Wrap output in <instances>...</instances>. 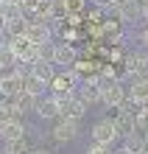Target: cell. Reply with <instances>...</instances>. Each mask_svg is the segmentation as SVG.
Wrapping results in <instances>:
<instances>
[{"mask_svg": "<svg viewBox=\"0 0 148 154\" xmlns=\"http://www.w3.org/2000/svg\"><path fill=\"white\" fill-rule=\"evenodd\" d=\"M89 140L92 143H101V146H106V149H115L117 143H120V132H117V126L112 118H101V121L92 123V129H89Z\"/></svg>", "mask_w": 148, "mask_h": 154, "instance_id": "1", "label": "cell"}, {"mask_svg": "<svg viewBox=\"0 0 148 154\" xmlns=\"http://www.w3.org/2000/svg\"><path fill=\"white\" fill-rule=\"evenodd\" d=\"M126 101H128V93L123 81H101V104L106 109H120Z\"/></svg>", "mask_w": 148, "mask_h": 154, "instance_id": "2", "label": "cell"}, {"mask_svg": "<svg viewBox=\"0 0 148 154\" xmlns=\"http://www.w3.org/2000/svg\"><path fill=\"white\" fill-rule=\"evenodd\" d=\"M56 104H59V118H64V121L81 123V121L87 118V112H89V106L81 104L76 95H73V98H62V101H56Z\"/></svg>", "mask_w": 148, "mask_h": 154, "instance_id": "3", "label": "cell"}, {"mask_svg": "<svg viewBox=\"0 0 148 154\" xmlns=\"http://www.w3.org/2000/svg\"><path fill=\"white\" fill-rule=\"evenodd\" d=\"M50 62L56 67H62V70H67V67H73L78 62V45H67V42H56L53 45V56H50Z\"/></svg>", "mask_w": 148, "mask_h": 154, "instance_id": "4", "label": "cell"}, {"mask_svg": "<svg viewBox=\"0 0 148 154\" xmlns=\"http://www.w3.org/2000/svg\"><path fill=\"white\" fill-rule=\"evenodd\" d=\"M23 76H17V70H3V73H0V95L6 98V101H11L14 95H20L23 93Z\"/></svg>", "mask_w": 148, "mask_h": 154, "instance_id": "5", "label": "cell"}, {"mask_svg": "<svg viewBox=\"0 0 148 154\" xmlns=\"http://www.w3.org/2000/svg\"><path fill=\"white\" fill-rule=\"evenodd\" d=\"M115 17L120 20V25H137V23H143V3H140V0H128V3L115 8Z\"/></svg>", "mask_w": 148, "mask_h": 154, "instance_id": "6", "label": "cell"}, {"mask_svg": "<svg viewBox=\"0 0 148 154\" xmlns=\"http://www.w3.org/2000/svg\"><path fill=\"white\" fill-rule=\"evenodd\" d=\"M78 126L81 123H76V121H64V118H59L56 126H53V132H50V137L56 143H73L78 137Z\"/></svg>", "mask_w": 148, "mask_h": 154, "instance_id": "7", "label": "cell"}, {"mask_svg": "<svg viewBox=\"0 0 148 154\" xmlns=\"http://www.w3.org/2000/svg\"><path fill=\"white\" fill-rule=\"evenodd\" d=\"M106 118H112V121H115L117 132H120V140H123V137H128L131 132H137V126H134V115L128 112V109H123V106H120V109H112Z\"/></svg>", "mask_w": 148, "mask_h": 154, "instance_id": "8", "label": "cell"}, {"mask_svg": "<svg viewBox=\"0 0 148 154\" xmlns=\"http://www.w3.org/2000/svg\"><path fill=\"white\" fill-rule=\"evenodd\" d=\"M126 93H128V101H134L137 106H145L148 104V79H131L126 84Z\"/></svg>", "mask_w": 148, "mask_h": 154, "instance_id": "9", "label": "cell"}, {"mask_svg": "<svg viewBox=\"0 0 148 154\" xmlns=\"http://www.w3.org/2000/svg\"><path fill=\"white\" fill-rule=\"evenodd\" d=\"M34 45H53V31H50V25L48 23H31L28 25V34H25Z\"/></svg>", "mask_w": 148, "mask_h": 154, "instance_id": "10", "label": "cell"}, {"mask_svg": "<svg viewBox=\"0 0 148 154\" xmlns=\"http://www.w3.org/2000/svg\"><path fill=\"white\" fill-rule=\"evenodd\" d=\"M34 115L39 118V121H59V104H56V98H53V95L39 98V104H36Z\"/></svg>", "mask_w": 148, "mask_h": 154, "instance_id": "11", "label": "cell"}, {"mask_svg": "<svg viewBox=\"0 0 148 154\" xmlns=\"http://www.w3.org/2000/svg\"><path fill=\"white\" fill-rule=\"evenodd\" d=\"M25 121L23 118H17V121H11V123H6V126H0V140L3 143H11V140H23L25 137Z\"/></svg>", "mask_w": 148, "mask_h": 154, "instance_id": "12", "label": "cell"}, {"mask_svg": "<svg viewBox=\"0 0 148 154\" xmlns=\"http://www.w3.org/2000/svg\"><path fill=\"white\" fill-rule=\"evenodd\" d=\"M56 65H53V62H45V59H39V62H34L31 65V76L34 79H39L42 84H50L53 79H56Z\"/></svg>", "mask_w": 148, "mask_h": 154, "instance_id": "13", "label": "cell"}, {"mask_svg": "<svg viewBox=\"0 0 148 154\" xmlns=\"http://www.w3.org/2000/svg\"><path fill=\"white\" fill-rule=\"evenodd\" d=\"M8 104H11V106H14V112H17V115L23 118L25 112H34V109H36V104H39V98H34L31 93H25V90H23V93H20V95H14V98H11Z\"/></svg>", "mask_w": 148, "mask_h": 154, "instance_id": "14", "label": "cell"}, {"mask_svg": "<svg viewBox=\"0 0 148 154\" xmlns=\"http://www.w3.org/2000/svg\"><path fill=\"white\" fill-rule=\"evenodd\" d=\"M76 98H78L81 104H87V106L101 104V87L98 84H89V81H81V87L76 90Z\"/></svg>", "mask_w": 148, "mask_h": 154, "instance_id": "15", "label": "cell"}, {"mask_svg": "<svg viewBox=\"0 0 148 154\" xmlns=\"http://www.w3.org/2000/svg\"><path fill=\"white\" fill-rule=\"evenodd\" d=\"M56 3L62 6L64 17H84V14H87V3H89V0H56Z\"/></svg>", "mask_w": 148, "mask_h": 154, "instance_id": "16", "label": "cell"}, {"mask_svg": "<svg viewBox=\"0 0 148 154\" xmlns=\"http://www.w3.org/2000/svg\"><path fill=\"white\" fill-rule=\"evenodd\" d=\"M28 17H20V20H8L6 23V37L8 39H17V37H25L28 34Z\"/></svg>", "mask_w": 148, "mask_h": 154, "instance_id": "17", "label": "cell"}, {"mask_svg": "<svg viewBox=\"0 0 148 154\" xmlns=\"http://www.w3.org/2000/svg\"><path fill=\"white\" fill-rule=\"evenodd\" d=\"M23 87H25V93H31L34 98H45V90H48V84H42L39 79H34V76H28L23 81Z\"/></svg>", "mask_w": 148, "mask_h": 154, "instance_id": "18", "label": "cell"}, {"mask_svg": "<svg viewBox=\"0 0 148 154\" xmlns=\"http://www.w3.org/2000/svg\"><path fill=\"white\" fill-rule=\"evenodd\" d=\"M123 146L128 151H134V154H140L145 149V137H143V132H131L128 137H123Z\"/></svg>", "mask_w": 148, "mask_h": 154, "instance_id": "19", "label": "cell"}, {"mask_svg": "<svg viewBox=\"0 0 148 154\" xmlns=\"http://www.w3.org/2000/svg\"><path fill=\"white\" fill-rule=\"evenodd\" d=\"M14 65H17V56H14L11 45H3V48H0V67L3 70H14Z\"/></svg>", "mask_w": 148, "mask_h": 154, "instance_id": "20", "label": "cell"}, {"mask_svg": "<svg viewBox=\"0 0 148 154\" xmlns=\"http://www.w3.org/2000/svg\"><path fill=\"white\" fill-rule=\"evenodd\" d=\"M6 154H28L31 151V146H28V140H11V143H6V149H3Z\"/></svg>", "mask_w": 148, "mask_h": 154, "instance_id": "21", "label": "cell"}, {"mask_svg": "<svg viewBox=\"0 0 148 154\" xmlns=\"http://www.w3.org/2000/svg\"><path fill=\"white\" fill-rule=\"evenodd\" d=\"M17 118H20V115L14 112V106L8 104V101H3V104H0V126L11 123V121H17Z\"/></svg>", "mask_w": 148, "mask_h": 154, "instance_id": "22", "label": "cell"}, {"mask_svg": "<svg viewBox=\"0 0 148 154\" xmlns=\"http://www.w3.org/2000/svg\"><path fill=\"white\" fill-rule=\"evenodd\" d=\"M134 126H137V132L148 134V104H145V106H140V112L134 115Z\"/></svg>", "mask_w": 148, "mask_h": 154, "instance_id": "23", "label": "cell"}, {"mask_svg": "<svg viewBox=\"0 0 148 154\" xmlns=\"http://www.w3.org/2000/svg\"><path fill=\"white\" fill-rule=\"evenodd\" d=\"M0 14H3L6 23H8V20H20V17H25L23 6H3V8H0Z\"/></svg>", "mask_w": 148, "mask_h": 154, "instance_id": "24", "label": "cell"}, {"mask_svg": "<svg viewBox=\"0 0 148 154\" xmlns=\"http://www.w3.org/2000/svg\"><path fill=\"white\" fill-rule=\"evenodd\" d=\"M62 42H67V45H76L78 39H81V34H78V28H70V25H67V28H64L62 31V37H59Z\"/></svg>", "mask_w": 148, "mask_h": 154, "instance_id": "25", "label": "cell"}, {"mask_svg": "<svg viewBox=\"0 0 148 154\" xmlns=\"http://www.w3.org/2000/svg\"><path fill=\"white\" fill-rule=\"evenodd\" d=\"M87 154H112V149L101 146V143H89V146H87Z\"/></svg>", "mask_w": 148, "mask_h": 154, "instance_id": "26", "label": "cell"}, {"mask_svg": "<svg viewBox=\"0 0 148 154\" xmlns=\"http://www.w3.org/2000/svg\"><path fill=\"white\" fill-rule=\"evenodd\" d=\"M137 39H140V42H143V48H148V23L143 25V28H140V31H137Z\"/></svg>", "mask_w": 148, "mask_h": 154, "instance_id": "27", "label": "cell"}, {"mask_svg": "<svg viewBox=\"0 0 148 154\" xmlns=\"http://www.w3.org/2000/svg\"><path fill=\"white\" fill-rule=\"evenodd\" d=\"M112 154H134V151H128V149L123 146V143H117V146L112 149Z\"/></svg>", "mask_w": 148, "mask_h": 154, "instance_id": "28", "label": "cell"}, {"mask_svg": "<svg viewBox=\"0 0 148 154\" xmlns=\"http://www.w3.org/2000/svg\"><path fill=\"white\" fill-rule=\"evenodd\" d=\"M28 154H53V151H50V149H31Z\"/></svg>", "mask_w": 148, "mask_h": 154, "instance_id": "29", "label": "cell"}, {"mask_svg": "<svg viewBox=\"0 0 148 154\" xmlns=\"http://www.w3.org/2000/svg\"><path fill=\"white\" fill-rule=\"evenodd\" d=\"M143 23H148V0L143 3Z\"/></svg>", "mask_w": 148, "mask_h": 154, "instance_id": "30", "label": "cell"}, {"mask_svg": "<svg viewBox=\"0 0 148 154\" xmlns=\"http://www.w3.org/2000/svg\"><path fill=\"white\" fill-rule=\"evenodd\" d=\"M6 34V20H3V14H0V37Z\"/></svg>", "mask_w": 148, "mask_h": 154, "instance_id": "31", "label": "cell"}, {"mask_svg": "<svg viewBox=\"0 0 148 154\" xmlns=\"http://www.w3.org/2000/svg\"><path fill=\"white\" fill-rule=\"evenodd\" d=\"M140 154H148V146H145V149H143V151H140Z\"/></svg>", "mask_w": 148, "mask_h": 154, "instance_id": "32", "label": "cell"}, {"mask_svg": "<svg viewBox=\"0 0 148 154\" xmlns=\"http://www.w3.org/2000/svg\"><path fill=\"white\" fill-rule=\"evenodd\" d=\"M143 137H145V146H148V134H143Z\"/></svg>", "mask_w": 148, "mask_h": 154, "instance_id": "33", "label": "cell"}, {"mask_svg": "<svg viewBox=\"0 0 148 154\" xmlns=\"http://www.w3.org/2000/svg\"><path fill=\"white\" fill-rule=\"evenodd\" d=\"M0 8H3V0H0Z\"/></svg>", "mask_w": 148, "mask_h": 154, "instance_id": "34", "label": "cell"}, {"mask_svg": "<svg viewBox=\"0 0 148 154\" xmlns=\"http://www.w3.org/2000/svg\"><path fill=\"white\" fill-rule=\"evenodd\" d=\"M0 73H3V67H0Z\"/></svg>", "mask_w": 148, "mask_h": 154, "instance_id": "35", "label": "cell"}, {"mask_svg": "<svg viewBox=\"0 0 148 154\" xmlns=\"http://www.w3.org/2000/svg\"><path fill=\"white\" fill-rule=\"evenodd\" d=\"M3 154H6V151H3Z\"/></svg>", "mask_w": 148, "mask_h": 154, "instance_id": "36", "label": "cell"}]
</instances>
